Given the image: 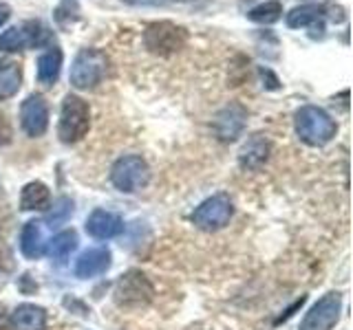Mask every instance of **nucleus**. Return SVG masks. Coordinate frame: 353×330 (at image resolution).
Wrapping results in <instances>:
<instances>
[{
    "label": "nucleus",
    "instance_id": "nucleus-20",
    "mask_svg": "<svg viewBox=\"0 0 353 330\" xmlns=\"http://www.w3.org/2000/svg\"><path fill=\"white\" fill-rule=\"evenodd\" d=\"M75 249H77V234L73 229H66V231H60L58 236H53L51 240H47V251L44 253H47L53 262L62 264Z\"/></svg>",
    "mask_w": 353,
    "mask_h": 330
},
{
    "label": "nucleus",
    "instance_id": "nucleus-21",
    "mask_svg": "<svg viewBox=\"0 0 353 330\" xmlns=\"http://www.w3.org/2000/svg\"><path fill=\"white\" fill-rule=\"evenodd\" d=\"M327 7L325 5H301L294 7L290 14H287V27L290 29H303L314 25V22L323 20L327 16Z\"/></svg>",
    "mask_w": 353,
    "mask_h": 330
},
{
    "label": "nucleus",
    "instance_id": "nucleus-2",
    "mask_svg": "<svg viewBox=\"0 0 353 330\" xmlns=\"http://www.w3.org/2000/svg\"><path fill=\"white\" fill-rule=\"evenodd\" d=\"M91 128V108L82 97L69 93L62 102L60 110V124H58V137L62 143H77L86 137Z\"/></svg>",
    "mask_w": 353,
    "mask_h": 330
},
{
    "label": "nucleus",
    "instance_id": "nucleus-18",
    "mask_svg": "<svg viewBox=\"0 0 353 330\" xmlns=\"http://www.w3.org/2000/svg\"><path fill=\"white\" fill-rule=\"evenodd\" d=\"M38 82L44 86H53L62 71V51L58 47H49L38 58Z\"/></svg>",
    "mask_w": 353,
    "mask_h": 330
},
{
    "label": "nucleus",
    "instance_id": "nucleus-12",
    "mask_svg": "<svg viewBox=\"0 0 353 330\" xmlns=\"http://www.w3.org/2000/svg\"><path fill=\"white\" fill-rule=\"evenodd\" d=\"M110 262H113V253L106 247H93V249H86L80 253V258L75 260V275L80 280H91L102 275L110 269Z\"/></svg>",
    "mask_w": 353,
    "mask_h": 330
},
{
    "label": "nucleus",
    "instance_id": "nucleus-8",
    "mask_svg": "<svg viewBox=\"0 0 353 330\" xmlns=\"http://www.w3.org/2000/svg\"><path fill=\"white\" fill-rule=\"evenodd\" d=\"M49 42V31L42 27V22L27 20L18 27H11L5 33H0V51L16 53L33 47H42Z\"/></svg>",
    "mask_w": 353,
    "mask_h": 330
},
{
    "label": "nucleus",
    "instance_id": "nucleus-17",
    "mask_svg": "<svg viewBox=\"0 0 353 330\" xmlns=\"http://www.w3.org/2000/svg\"><path fill=\"white\" fill-rule=\"evenodd\" d=\"M51 205V192L42 181H31L20 192V209L22 212H44Z\"/></svg>",
    "mask_w": 353,
    "mask_h": 330
},
{
    "label": "nucleus",
    "instance_id": "nucleus-11",
    "mask_svg": "<svg viewBox=\"0 0 353 330\" xmlns=\"http://www.w3.org/2000/svg\"><path fill=\"white\" fill-rule=\"evenodd\" d=\"M245 124H248V110L234 102V104H228L225 108L219 110L212 121V128H214V135L219 141L232 143L243 135Z\"/></svg>",
    "mask_w": 353,
    "mask_h": 330
},
{
    "label": "nucleus",
    "instance_id": "nucleus-16",
    "mask_svg": "<svg viewBox=\"0 0 353 330\" xmlns=\"http://www.w3.org/2000/svg\"><path fill=\"white\" fill-rule=\"evenodd\" d=\"M14 330H47V311L36 304H20L9 317Z\"/></svg>",
    "mask_w": 353,
    "mask_h": 330
},
{
    "label": "nucleus",
    "instance_id": "nucleus-14",
    "mask_svg": "<svg viewBox=\"0 0 353 330\" xmlns=\"http://www.w3.org/2000/svg\"><path fill=\"white\" fill-rule=\"evenodd\" d=\"M121 231H124V220L113 212H106V209H95V212L86 218V234L95 240L117 238Z\"/></svg>",
    "mask_w": 353,
    "mask_h": 330
},
{
    "label": "nucleus",
    "instance_id": "nucleus-19",
    "mask_svg": "<svg viewBox=\"0 0 353 330\" xmlns=\"http://www.w3.org/2000/svg\"><path fill=\"white\" fill-rule=\"evenodd\" d=\"M22 86V66L14 60H0V102L18 95Z\"/></svg>",
    "mask_w": 353,
    "mask_h": 330
},
{
    "label": "nucleus",
    "instance_id": "nucleus-7",
    "mask_svg": "<svg viewBox=\"0 0 353 330\" xmlns=\"http://www.w3.org/2000/svg\"><path fill=\"white\" fill-rule=\"evenodd\" d=\"M232 216H234V205H232L228 194H214L205 198V201L194 207L192 212V223L201 231H219L230 225Z\"/></svg>",
    "mask_w": 353,
    "mask_h": 330
},
{
    "label": "nucleus",
    "instance_id": "nucleus-23",
    "mask_svg": "<svg viewBox=\"0 0 353 330\" xmlns=\"http://www.w3.org/2000/svg\"><path fill=\"white\" fill-rule=\"evenodd\" d=\"M71 214H73V201H71V198L62 196V198H58V203H55V207L47 214V223H49L51 227L64 225L66 220L71 218Z\"/></svg>",
    "mask_w": 353,
    "mask_h": 330
},
{
    "label": "nucleus",
    "instance_id": "nucleus-6",
    "mask_svg": "<svg viewBox=\"0 0 353 330\" xmlns=\"http://www.w3.org/2000/svg\"><path fill=\"white\" fill-rule=\"evenodd\" d=\"M148 181H150V168L146 159H141L139 154H124L110 168V183L124 194H135L143 190Z\"/></svg>",
    "mask_w": 353,
    "mask_h": 330
},
{
    "label": "nucleus",
    "instance_id": "nucleus-25",
    "mask_svg": "<svg viewBox=\"0 0 353 330\" xmlns=\"http://www.w3.org/2000/svg\"><path fill=\"white\" fill-rule=\"evenodd\" d=\"M126 5H135V7H148V5H159L163 0H124Z\"/></svg>",
    "mask_w": 353,
    "mask_h": 330
},
{
    "label": "nucleus",
    "instance_id": "nucleus-5",
    "mask_svg": "<svg viewBox=\"0 0 353 330\" xmlns=\"http://www.w3.org/2000/svg\"><path fill=\"white\" fill-rule=\"evenodd\" d=\"M185 29L168 20L150 22L143 31V47L152 55H159V58H170L176 51H181L185 47Z\"/></svg>",
    "mask_w": 353,
    "mask_h": 330
},
{
    "label": "nucleus",
    "instance_id": "nucleus-4",
    "mask_svg": "<svg viewBox=\"0 0 353 330\" xmlns=\"http://www.w3.org/2000/svg\"><path fill=\"white\" fill-rule=\"evenodd\" d=\"M115 304L119 308H126V311H137L152 302L154 289L148 280L146 273H141L137 269L126 271L115 284Z\"/></svg>",
    "mask_w": 353,
    "mask_h": 330
},
{
    "label": "nucleus",
    "instance_id": "nucleus-13",
    "mask_svg": "<svg viewBox=\"0 0 353 330\" xmlns=\"http://www.w3.org/2000/svg\"><path fill=\"white\" fill-rule=\"evenodd\" d=\"M270 154H272L270 139L261 135V132H256V135H252L245 143H243V148L239 152V165L245 172H256L268 163Z\"/></svg>",
    "mask_w": 353,
    "mask_h": 330
},
{
    "label": "nucleus",
    "instance_id": "nucleus-15",
    "mask_svg": "<svg viewBox=\"0 0 353 330\" xmlns=\"http://www.w3.org/2000/svg\"><path fill=\"white\" fill-rule=\"evenodd\" d=\"M20 251L27 260H40L47 251V236L40 220H29L20 234Z\"/></svg>",
    "mask_w": 353,
    "mask_h": 330
},
{
    "label": "nucleus",
    "instance_id": "nucleus-24",
    "mask_svg": "<svg viewBox=\"0 0 353 330\" xmlns=\"http://www.w3.org/2000/svg\"><path fill=\"white\" fill-rule=\"evenodd\" d=\"M9 18H11V7L7 3H0V27H3Z\"/></svg>",
    "mask_w": 353,
    "mask_h": 330
},
{
    "label": "nucleus",
    "instance_id": "nucleus-9",
    "mask_svg": "<svg viewBox=\"0 0 353 330\" xmlns=\"http://www.w3.org/2000/svg\"><path fill=\"white\" fill-rule=\"evenodd\" d=\"M340 313H342V295L331 291L320 297L305 313L298 330H334V326L340 322Z\"/></svg>",
    "mask_w": 353,
    "mask_h": 330
},
{
    "label": "nucleus",
    "instance_id": "nucleus-22",
    "mask_svg": "<svg viewBox=\"0 0 353 330\" xmlns=\"http://www.w3.org/2000/svg\"><path fill=\"white\" fill-rule=\"evenodd\" d=\"M283 16V5L279 0H268V3H261L259 7L250 9L248 18L252 22H259V25H274V22H279Z\"/></svg>",
    "mask_w": 353,
    "mask_h": 330
},
{
    "label": "nucleus",
    "instance_id": "nucleus-26",
    "mask_svg": "<svg viewBox=\"0 0 353 330\" xmlns=\"http://www.w3.org/2000/svg\"><path fill=\"white\" fill-rule=\"evenodd\" d=\"M0 330H5V315H3V308H0Z\"/></svg>",
    "mask_w": 353,
    "mask_h": 330
},
{
    "label": "nucleus",
    "instance_id": "nucleus-1",
    "mask_svg": "<svg viewBox=\"0 0 353 330\" xmlns=\"http://www.w3.org/2000/svg\"><path fill=\"white\" fill-rule=\"evenodd\" d=\"M294 130L298 139L312 148H323L338 135V124L327 110L318 106H303L294 115Z\"/></svg>",
    "mask_w": 353,
    "mask_h": 330
},
{
    "label": "nucleus",
    "instance_id": "nucleus-3",
    "mask_svg": "<svg viewBox=\"0 0 353 330\" xmlns=\"http://www.w3.org/2000/svg\"><path fill=\"white\" fill-rule=\"evenodd\" d=\"M108 71V58L99 49H82L71 64V86L77 91H91L102 84Z\"/></svg>",
    "mask_w": 353,
    "mask_h": 330
},
{
    "label": "nucleus",
    "instance_id": "nucleus-10",
    "mask_svg": "<svg viewBox=\"0 0 353 330\" xmlns=\"http://www.w3.org/2000/svg\"><path fill=\"white\" fill-rule=\"evenodd\" d=\"M20 128L31 139L42 137L49 128V104L38 93H31L20 104Z\"/></svg>",
    "mask_w": 353,
    "mask_h": 330
}]
</instances>
